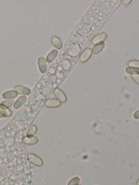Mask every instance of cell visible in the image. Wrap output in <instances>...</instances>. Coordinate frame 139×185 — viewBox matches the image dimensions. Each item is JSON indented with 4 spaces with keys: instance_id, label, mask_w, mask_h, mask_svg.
<instances>
[{
    "instance_id": "obj_14",
    "label": "cell",
    "mask_w": 139,
    "mask_h": 185,
    "mask_svg": "<svg viewBox=\"0 0 139 185\" xmlns=\"http://www.w3.org/2000/svg\"><path fill=\"white\" fill-rule=\"evenodd\" d=\"M0 112L5 117H10L12 114V112L9 108L1 104H0Z\"/></svg>"
},
{
    "instance_id": "obj_11",
    "label": "cell",
    "mask_w": 139,
    "mask_h": 185,
    "mask_svg": "<svg viewBox=\"0 0 139 185\" xmlns=\"http://www.w3.org/2000/svg\"><path fill=\"white\" fill-rule=\"evenodd\" d=\"M105 46V44L104 42H102L100 44H97L94 45L92 49V53L94 54V55H96L97 54L99 53L102 50L104 49Z\"/></svg>"
},
{
    "instance_id": "obj_18",
    "label": "cell",
    "mask_w": 139,
    "mask_h": 185,
    "mask_svg": "<svg viewBox=\"0 0 139 185\" xmlns=\"http://www.w3.org/2000/svg\"><path fill=\"white\" fill-rule=\"evenodd\" d=\"M14 103V101L13 99H8L5 101H3L1 104L5 105V107H8V108H9L13 105Z\"/></svg>"
},
{
    "instance_id": "obj_3",
    "label": "cell",
    "mask_w": 139,
    "mask_h": 185,
    "mask_svg": "<svg viewBox=\"0 0 139 185\" xmlns=\"http://www.w3.org/2000/svg\"><path fill=\"white\" fill-rule=\"evenodd\" d=\"M14 91H15L18 94L22 95H29L31 92V90L30 88L21 85H17L14 88Z\"/></svg>"
},
{
    "instance_id": "obj_16",
    "label": "cell",
    "mask_w": 139,
    "mask_h": 185,
    "mask_svg": "<svg viewBox=\"0 0 139 185\" xmlns=\"http://www.w3.org/2000/svg\"><path fill=\"white\" fill-rule=\"evenodd\" d=\"M37 132V127L35 125H32L30 127L29 129L28 130L26 136H34Z\"/></svg>"
},
{
    "instance_id": "obj_19",
    "label": "cell",
    "mask_w": 139,
    "mask_h": 185,
    "mask_svg": "<svg viewBox=\"0 0 139 185\" xmlns=\"http://www.w3.org/2000/svg\"><path fill=\"white\" fill-rule=\"evenodd\" d=\"M128 65L131 68H139V60H130L128 61Z\"/></svg>"
},
{
    "instance_id": "obj_12",
    "label": "cell",
    "mask_w": 139,
    "mask_h": 185,
    "mask_svg": "<svg viewBox=\"0 0 139 185\" xmlns=\"http://www.w3.org/2000/svg\"><path fill=\"white\" fill-rule=\"evenodd\" d=\"M58 54V51L57 49H53L50 52L46 57V60L48 63H51L57 57Z\"/></svg>"
},
{
    "instance_id": "obj_10",
    "label": "cell",
    "mask_w": 139,
    "mask_h": 185,
    "mask_svg": "<svg viewBox=\"0 0 139 185\" xmlns=\"http://www.w3.org/2000/svg\"><path fill=\"white\" fill-rule=\"evenodd\" d=\"M18 93L14 90L6 91L2 94V98L4 99H13L18 97Z\"/></svg>"
},
{
    "instance_id": "obj_17",
    "label": "cell",
    "mask_w": 139,
    "mask_h": 185,
    "mask_svg": "<svg viewBox=\"0 0 139 185\" xmlns=\"http://www.w3.org/2000/svg\"><path fill=\"white\" fill-rule=\"evenodd\" d=\"M126 72L130 74H139V68L127 67L126 68Z\"/></svg>"
},
{
    "instance_id": "obj_1",
    "label": "cell",
    "mask_w": 139,
    "mask_h": 185,
    "mask_svg": "<svg viewBox=\"0 0 139 185\" xmlns=\"http://www.w3.org/2000/svg\"><path fill=\"white\" fill-rule=\"evenodd\" d=\"M0 131V185H30L31 166L27 147L18 133Z\"/></svg>"
},
{
    "instance_id": "obj_22",
    "label": "cell",
    "mask_w": 139,
    "mask_h": 185,
    "mask_svg": "<svg viewBox=\"0 0 139 185\" xmlns=\"http://www.w3.org/2000/svg\"><path fill=\"white\" fill-rule=\"evenodd\" d=\"M134 118L136 120H139V110L134 113Z\"/></svg>"
},
{
    "instance_id": "obj_5",
    "label": "cell",
    "mask_w": 139,
    "mask_h": 185,
    "mask_svg": "<svg viewBox=\"0 0 139 185\" xmlns=\"http://www.w3.org/2000/svg\"><path fill=\"white\" fill-rule=\"evenodd\" d=\"M92 55V50L91 49H88L85 51L81 55L80 57V63H85L87 61Z\"/></svg>"
},
{
    "instance_id": "obj_13",
    "label": "cell",
    "mask_w": 139,
    "mask_h": 185,
    "mask_svg": "<svg viewBox=\"0 0 139 185\" xmlns=\"http://www.w3.org/2000/svg\"><path fill=\"white\" fill-rule=\"evenodd\" d=\"M52 44L56 49H60L63 47V44L61 40L57 36H53L51 39Z\"/></svg>"
},
{
    "instance_id": "obj_2",
    "label": "cell",
    "mask_w": 139,
    "mask_h": 185,
    "mask_svg": "<svg viewBox=\"0 0 139 185\" xmlns=\"http://www.w3.org/2000/svg\"><path fill=\"white\" fill-rule=\"evenodd\" d=\"M28 159L30 162L35 166H41L43 164L42 159L34 154L30 153L28 154Z\"/></svg>"
},
{
    "instance_id": "obj_15",
    "label": "cell",
    "mask_w": 139,
    "mask_h": 185,
    "mask_svg": "<svg viewBox=\"0 0 139 185\" xmlns=\"http://www.w3.org/2000/svg\"><path fill=\"white\" fill-rule=\"evenodd\" d=\"M26 99H27V97L25 96H20V97L16 101V102L14 103V107L15 109H18L20 108L22 105V104L24 103L25 101L26 100Z\"/></svg>"
},
{
    "instance_id": "obj_4",
    "label": "cell",
    "mask_w": 139,
    "mask_h": 185,
    "mask_svg": "<svg viewBox=\"0 0 139 185\" xmlns=\"http://www.w3.org/2000/svg\"><path fill=\"white\" fill-rule=\"evenodd\" d=\"M55 95L60 102L65 103L66 102L67 99L64 93L59 88H56L55 90Z\"/></svg>"
},
{
    "instance_id": "obj_20",
    "label": "cell",
    "mask_w": 139,
    "mask_h": 185,
    "mask_svg": "<svg viewBox=\"0 0 139 185\" xmlns=\"http://www.w3.org/2000/svg\"><path fill=\"white\" fill-rule=\"evenodd\" d=\"M80 182V178L77 176H76L70 181L67 185H78Z\"/></svg>"
},
{
    "instance_id": "obj_7",
    "label": "cell",
    "mask_w": 139,
    "mask_h": 185,
    "mask_svg": "<svg viewBox=\"0 0 139 185\" xmlns=\"http://www.w3.org/2000/svg\"><path fill=\"white\" fill-rule=\"evenodd\" d=\"M38 66L40 72L42 73H45L47 70V66L46 60L44 57H41L38 59Z\"/></svg>"
},
{
    "instance_id": "obj_24",
    "label": "cell",
    "mask_w": 139,
    "mask_h": 185,
    "mask_svg": "<svg viewBox=\"0 0 139 185\" xmlns=\"http://www.w3.org/2000/svg\"><path fill=\"white\" fill-rule=\"evenodd\" d=\"M5 116L3 115H2L1 112H0V118H3V117H5Z\"/></svg>"
},
{
    "instance_id": "obj_8",
    "label": "cell",
    "mask_w": 139,
    "mask_h": 185,
    "mask_svg": "<svg viewBox=\"0 0 139 185\" xmlns=\"http://www.w3.org/2000/svg\"><path fill=\"white\" fill-rule=\"evenodd\" d=\"M107 35L105 33H101L99 35H97L96 37H94V39H93L92 41V43L94 45L100 44V43L103 42L104 40L107 39Z\"/></svg>"
},
{
    "instance_id": "obj_25",
    "label": "cell",
    "mask_w": 139,
    "mask_h": 185,
    "mask_svg": "<svg viewBox=\"0 0 139 185\" xmlns=\"http://www.w3.org/2000/svg\"><path fill=\"white\" fill-rule=\"evenodd\" d=\"M137 185H139V179L138 180V182H137Z\"/></svg>"
},
{
    "instance_id": "obj_23",
    "label": "cell",
    "mask_w": 139,
    "mask_h": 185,
    "mask_svg": "<svg viewBox=\"0 0 139 185\" xmlns=\"http://www.w3.org/2000/svg\"><path fill=\"white\" fill-rule=\"evenodd\" d=\"M132 2V1H124L123 4L125 5H128L129 4L130 2Z\"/></svg>"
},
{
    "instance_id": "obj_9",
    "label": "cell",
    "mask_w": 139,
    "mask_h": 185,
    "mask_svg": "<svg viewBox=\"0 0 139 185\" xmlns=\"http://www.w3.org/2000/svg\"><path fill=\"white\" fill-rule=\"evenodd\" d=\"M61 105V102L57 99H51L47 101L45 105L46 107H59Z\"/></svg>"
},
{
    "instance_id": "obj_21",
    "label": "cell",
    "mask_w": 139,
    "mask_h": 185,
    "mask_svg": "<svg viewBox=\"0 0 139 185\" xmlns=\"http://www.w3.org/2000/svg\"><path fill=\"white\" fill-rule=\"evenodd\" d=\"M132 78L134 82L139 85V74H133L132 75Z\"/></svg>"
},
{
    "instance_id": "obj_6",
    "label": "cell",
    "mask_w": 139,
    "mask_h": 185,
    "mask_svg": "<svg viewBox=\"0 0 139 185\" xmlns=\"http://www.w3.org/2000/svg\"><path fill=\"white\" fill-rule=\"evenodd\" d=\"M22 142L28 145H33L38 143V139L34 136H25L22 138Z\"/></svg>"
}]
</instances>
